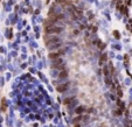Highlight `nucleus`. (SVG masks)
Returning a JSON list of instances; mask_svg holds the SVG:
<instances>
[{"instance_id":"obj_1","label":"nucleus","mask_w":132,"mask_h":127,"mask_svg":"<svg viewBox=\"0 0 132 127\" xmlns=\"http://www.w3.org/2000/svg\"><path fill=\"white\" fill-rule=\"evenodd\" d=\"M45 32H46L47 34H55V35H57V34L62 33V28L54 25V26H50V27L45 28Z\"/></svg>"},{"instance_id":"obj_2","label":"nucleus","mask_w":132,"mask_h":127,"mask_svg":"<svg viewBox=\"0 0 132 127\" xmlns=\"http://www.w3.org/2000/svg\"><path fill=\"white\" fill-rule=\"evenodd\" d=\"M45 42L46 43H50V42H61L60 37L55 34H48V35L45 36Z\"/></svg>"},{"instance_id":"obj_3","label":"nucleus","mask_w":132,"mask_h":127,"mask_svg":"<svg viewBox=\"0 0 132 127\" xmlns=\"http://www.w3.org/2000/svg\"><path fill=\"white\" fill-rule=\"evenodd\" d=\"M62 54H63V50H61V49L50 51V54H49V58H50L51 61H53V60H56V58H61Z\"/></svg>"},{"instance_id":"obj_4","label":"nucleus","mask_w":132,"mask_h":127,"mask_svg":"<svg viewBox=\"0 0 132 127\" xmlns=\"http://www.w3.org/2000/svg\"><path fill=\"white\" fill-rule=\"evenodd\" d=\"M62 46L61 42H50V43H47V48H48L49 51H54V50H57L60 49Z\"/></svg>"},{"instance_id":"obj_5","label":"nucleus","mask_w":132,"mask_h":127,"mask_svg":"<svg viewBox=\"0 0 132 127\" xmlns=\"http://www.w3.org/2000/svg\"><path fill=\"white\" fill-rule=\"evenodd\" d=\"M69 87V83H62V84H58L56 86V90L58 92H66V90Z\"/></svg>"},{"instance_id":"obj_6","label":"nucleus","mask_w":132,"mask_h":127,"mask_svg":"<svg viewBox=\"0 0 132 127\" xmlns=\"http://www.w3.org/2000/svg\"><path fill=\"white\" fill-rule=\"evenodd\" d=\"M75 100V97L73 96V97H67V98H64V100H63V104L64 105H70L71 103Z\"/></svg>"},{"instance_id":"obj_7","label":"nucleus","mask_w":132,"mask_h":127,"mask_svg":"<svg viewBox=\"0 0 132 127\" xmlns=\"http://www.w3.org/2000/svg\"><path fill=\"white\" fill-rule=\"evenodd\" d=\"M67 77H68V71H67V70L61 71L60 75H58V78H67Z\"/></svg>"},{"instance_id":"obj_8","label":"nucleus","mask_w":132,"mask_h":127,"mask_svg":"<svg viewBox=\"0 0 132 127\" xmlns=\"http://www.w3.org/2000/svg\"><path fill=\"white\" fill-rule=\"evenodd\" d=\"M83 110H84V107H83V106H78L76 110H75V112L80 114V113H82V111H83Z\"/></svg>"},{"instance_id":"obj_9","label":"nucleus","mask_w":132,"mask_h":127,"mask_svg":"<svg viewBox=\"0 0 132 127\" xmlns=\"http://www.w3.org/2000/svg\"><path fill=\"white\" fill-rule=\"evenodd\" d=\"M80 120H81V117H77V118H75L74 119V122H78Z\"/></svg>"}]
</instances>
